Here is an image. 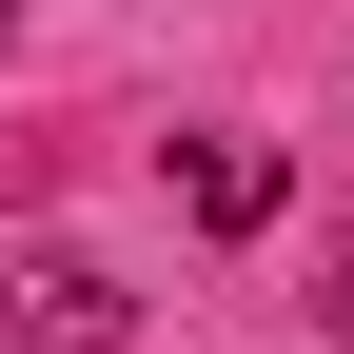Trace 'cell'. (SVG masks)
Here are the masks:
<instances>
[{
	"mask_svg": "<svg viewBox=\"0 0 354 354\" xmlns=\"http://www.w3.org/2000/svg\"><path fill=\"white\" fill-rule=\"evenodd\" d=\"M0 315H20L39 354H138V295H118L79 236H20V256H0Z\"/></svg>",
	"mask_w": 354,
	"mask_h": 354,
	"instance_id": "1",
	"label": "cell"
},
{
	"mask_svg": "<svg viewBox=\"0 0 354 354\" xmlns=\"http://www.w3.org/2000/svg\"><path fill=\"white\" fill-rule=\"evenodd\" d=\"M276 197H295L276 138H177V216H197V236H276Z\"/></svg>",
	"mask_w": 354,
	"mask_h": 354,
	"instance_id": "2",
	"label": "cell"
},
{
	"mask_svg": "<svg viewBox=\"0 0 354 354\" xmlns=\"http://www.w3.org/2000/svg\"><path fill=\"white\" fill-rule=\"evenodd\" d=\"M335 335H354V236H335Z\"/></svg>",
	"mask_w": 354,
	"mask_h": 354,
	"instance_id": "3",
	"label": "cell"
}]
</instances>
